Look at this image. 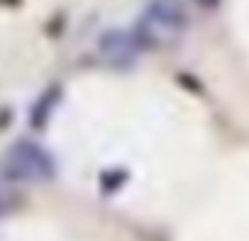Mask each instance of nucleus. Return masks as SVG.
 <instances>
[{"mask_svg": "<svg viewBox=\"0 0 249 241\" xmlns=\"http://www.w3.org/2000/svg\"><path fill=\"white\" fill-rule=\"evenodd\" d=\"M6 3H15V0H6Z\"/></svg>", "mask_w": 249, "mask_h": 241, "instance_id": "6", "label": "nucleus"}, {"mask_svg": "<svg viewBox=\"0 0 249 241\" xmlns=\"http://www.w3.org/2000/svg\"><path fill=\"white\" fill-rule=\"evenodd\" d=\"M194 3H196L199 9H214V6L220 3V0H194Z\"/></svg>", "mask_w": 249, "mask_h": 241, "instance_id": "5", "label": "nucleus"}, {"mask_svg": "<svg viewBox=\"0 0 249 241\" xmlns=\"http://www.w3.org/2000/svg\"><path fill=\"white\" fill-rule=\"evenodd\" d=\"M6 174L12 180H53L56 177V162L53 156L38 147L36 141H18L9 153H6Z\"/></svg>", "mask_w": 249, "mask_h": 241, "instance_id": "2", "label": "nucleus"}, {"mask_svg": "<svg viewBox=\"0 0 249 241\" xmlns=\"http://www.w3.org/2000/svg\"><path fill=\"white\" fill-rule=\"evenodd\" d=\"M97 50H100L103 62H108V65H129L135 59V53H141L132 30H108V33H103Z\"/></svg>", "mask_w": 249, "mask_h": 241, "instance_id": "3", "label": "nucleus"}, {"mask_svg": "<svg viewBox=\"0 0 249 241\" xmlns=\"http://www.w3.org/2000/svg\"><path fill=\"white\" fill-rule=\"evenodd\" d=\"M188 27V9L182 0H153L132 27L141 50H156L164 41L176 39Z\"/></svg>", "mask_w": 249, "mask_h": 241, "instance_id": "1", "label": "nucleus"}, {"mask_svg": "<svg viewBox=\"0 0 249 241\" xmlns=\"http://www.w3.org/2000/svg\"><path fill=\"white\" fill-rule=\"evenodd\" d=\"M59 94H62V88H59V85H50V88L38 97V103L33 106L30 124H33L36 130H44V127H47V120H50V115H53V109H56V103H59Z\"/></svg>", "mask_w": 249, "mask_h": 241, "instance_id": "4", "label": "nucleus"}]
</instances>
